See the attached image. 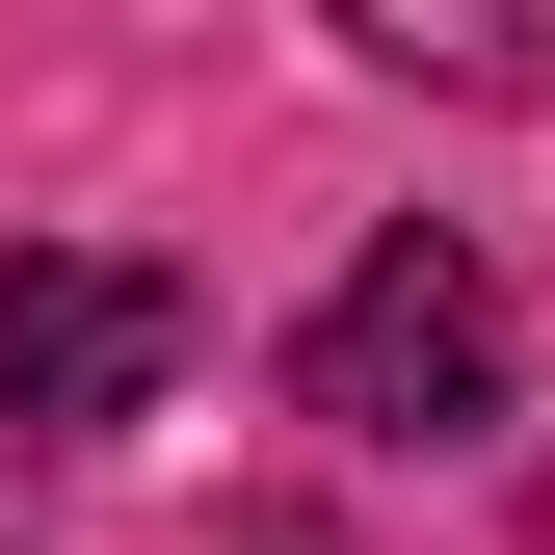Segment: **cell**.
Instances as JSON below:
<instances>
[{
    "label": "cell",
    "instance_id": "1",
    "mask_svg": "<svg viewBox=\"0 0 555 555\" xmlns=\"http://www.w3.org/2000/svg\"><path fill=\"white\" fill-rule=\"evenodd\" d=\"M292 371H318V424H371V450H476L503 424V264L476 238H371Z\"/></svg>",
    "mask_w": 555,
    "mask_h": 555
},
{
    "label": "cell",
    "instance_id": "3",
    "mask_svg": "<svg viewBox=\"0 0 555 555\" xmlns=\"http://www.w3.org/2000/svg\"><path fill=\"white\" fill-rule=\"evenodd\" d=\"M344 53H397V80H450V106H555V0H318Z\"/></svg>",
    "mask_w": 555,
    "mask_h": 555
},
{
    "label": "cell",
    "instance_id": "2",
    "mask_svg": "<svg viewBox=\"0 0 555 555\" xmlns=\"http://www.w3.org/2000/svg\"><path fill=\"white\" fill-rule=\"evenodd\" d=\"M185 344H212V318H185V264H132V238H27V264H0V424H53V450H80V424H159Z\"/></svg>",
    "mask_w": 555,
    "mask_h": 555
}]
</instances>
